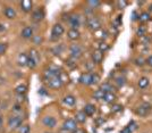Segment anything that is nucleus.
<instances>
[{"label":"nucleus","mask_w":152,"mask_h":133,"mask_svg":"<svg viewBox=\"0 0 152 133\" xmlns=\"http://www.w3.org/2000/svg\"><path fill=\"white\" fill-rule=\"evenodd\" d=\"M28 56H30L32 59H34L37 63H39V60H40V56H39L38 51L35 50V49H32V50L30 51V55H28Z\"/></svg>","instance_id":"nucleus-31"},{"label":"nucleus","mask_w":152,"mask_h":133,"mask_svg":"<svg viewBox=\"0 0 152 133\" xmlns=\"http://www.w3.org/2000/svg\"><path fill=\"white\" fill-rule=\"evenodd\" d=\"M145 33H146V27L145 26H140L139 29L136 30V34L139 35V37H144L145 35Z\"/></svg>","instance_id":"nucleus-33"},{"label":"nucleus","mask_w":152,"mask_h":133,"mask_svg":"<svg viewBox=\"0 0 152 133\" xmlns=\"http://www.w3.org/2000/svg\"><path fill=\"white\" fill-rule=\"evenodd\" d=\"M145 63L148 64L149 66H151V67H152V56H150V57H149V58H148V59H146V60H145Z\"/></svg>","instance_id":"nucleus-47"},{"label":"nucleus","mask_w":152,"mask_h":133,"mask_svg":"<svg viewBox=\"0 0 152 133\" xmlns=\"http://www.w3.org/2000/svg\"><path fill=\"white\" fill-rule=\"evenodd\" d=\"M100 90H102L103 92H113L114 88H113V85L110 83H103L101 85V88H100Z\"/></svg>","instance_id":"nucleus-27"},{"label":"nucleus","mask_w":152,"mask_h":133,"mask_svg":"<svg viewBox=\"0 0 152 133\" xmlns=\"http://www.w3.org/2000/svg\"><path fill=\"white\" fill-rule=\"evenodd\" d=\"M43 18H45V10L42 8H39V9H37L35 12H33V14H32V19L34 22H40Z\"/></svg>","instance_id":"nucleus-12"},{"label":"nucleus","mask_w":152,"mask_h":133,"mask_svg":"<svg viewBox=\"0 0 152 133\" xmlns=\"http://www.w3.org/2000/svg\"><path fill=\"white\" fill-rule=\"evenodd\" d=\"M86 25H88V27H89L90 30L98 31L101 27V22H100V19L98 18V17L92 16V17H89V18L86 19Z\"/></svg>","instance_id":"nucleus-4"},{"label":"nucleus","mask_w":152,"mask_h":133,"mask_svg":"<svg viewBox=\"0 0 152 133\" xmlns=\"http://www.w3.org/2000/svg\"><path fill=\"white\" fill-rule=\"evenodd\" d=\"M150 112H151V105L145 104V102L141 104L139 107L136 108V114L139 116H146Z\"/></svg>","instance_id":"nucleus-8"},{"label":"nucleus","mask_w":152,"mask_h":133,"mask_svg":"<svg viewBox=\"0 0 152 133\" xmlns=\"http://www.w3.org/2000/svg\"><path fill=\"white\" fill-rule=\"evenodd\" d=\"M139 87L141 89H145L148 85H149V79L148 77H145V76H142L141 79L139 80Z\"/></svg>","instance_id":"nucleus-24"},{"label":"nucleus","mask_w":152,"mask_h":133,"mask_svg":"<svg viewBox=\"0 0 152 133\" xmlns=\"http://www.w3.org/2000/svg\"><path fill=\"white\" fill-rule=\"evenodd\" d=\"M5 30H6V27H5V25L0 23V32H4Z\"/></svg>","instance_id":"nucleus-51"},{"label":"nucleus","mask_w":152,"mask_h":133,"mask_svg":"<svg viewBox=\"0 0 152 133\" xmlns=\"http://www.w3.org/2000/svg\"><path fill=\"white\" fill-rule=\"evenodd\" d=\"M100 81V76L98 75L96 73L92 74V84H96V83Z\"/></svg>","instance_id":"nucleus-39"},{"label":"nucleus","mask_w":152,"mask_h":133,"mask_svg":"<svg viewBox=\"0 0 152 133\" xmlns=\"http://www.w3.org/2000/svg\"><path fill=\"white\" fill-rule=\"evenodd\" d=\"M104 93L106 92H103L102 90H96V91H94V93H93V98L94 99H96V100H102L103 99V96H104Z\"/></svg>","instance_id":"nucleus-29"},{"label":"nucleus","mask_w":152,"mask_h":133,"mask_svg":"<svg viewBox=\"0 0 152 133\" xmlns=\"http://www.w3.org/2000/svg\"><path fill=\"white\" fill-rule=\"evenodd\" d=\"M76 129H77V123H76L75 120H72V118H69V120H66L65 122H64L63 131H65V132L73 133Z\"/></svg>","instance_id":"nucleus-6"},{"label":"nucleus","mask_w":152,"mask_h":133,"mask_svg":"<svg viewBox=\"0 0 152 133\" xmlns=\"http://www.w3.org/2000/svg\"><path fill=\"white\" fill-rule=\"evenodd\" d=\"M13 112H14V115H17V116H20V117H23L22 116V114H23V108H22V106L20 105H15L13 107Z\"/></svg>","instance_id":"nucleus-26"},{"label":"nucleus","mask_w":152,"mask_h":133,"mask_svg":"<svg viewBox=\"0 0 152 133\" xmlns=\"http://www.w3.org/2000/svg\"><path fill=\"white\" fill-rule=\"evenodd\" d=\"M61 49H63V48H61V46H60V48L56 47V48L53 49V52H55V55H58V56H59V55H60V52H61Z\"/></svg>","instance_id":"nucleus-44"},{"label":"nucleus","mask_w":152,"mask_h":133,"mask_svg":"<svg viewBox=\"0 0 152 133\" xmlns=\"http://www.w3.org/2000/svg\"><path fill=\"white\" fill-rule=\"evenodd\" d=\"M23 121H24V117H20L17 115H12L10 117H8L7 125L10 130H17L23 125Z\"/></svg>","instance_id":"nucleus-1"},{"label":"nucleus","mask_w":152,"mask_h":133,"mask_svg":"<svg viewBox=\"0 0 152 133\" xmlns=\"http://www.w3.org/2000/svg\"><path fill=\"white\" fill-rule=\"evenodd\" d=\"M75 60H76V59H74V58H72V57H70V59H68V60H67V65L69 66L70 68H73V67H75V66H76V63H74Z\"/></svg>","instance_id":"nucleus-40"},{"label":"nucleus","mask_w":152,"mask_h":133,"mask_svg":"<svg viewBox=\"0 0 152 133\" xmlns=\"http://www.w3.org/2000/svg\"><path fill=\"white\" fill-rule=\"evenodd\" d=\"M4 14H5V16H6L7 18H9V19L16 18V16H17L16 10L14 9L13 7H10V6L5 7V9H4Z\"/></svg>","instance_id":"nucleus-13"},{"label":"nucleus","mask_w":152,"mask_h":133,"mask_svg":"<svg viewBox=\"0 0 152 133\" xmlns=\"http://www.w3.org/2000/svg\"><path fill=\"white\" fill-rule=\"evenodd\" d=\"M102 59H103V54L101 51L95 50L92 52V60L94 64H100L102 62Z\"/></svg>","instance_id":"nucleus-15"},{"label":"nucleus","mask_w":152,"mask_h":133,"mask_svg":"<svg viewBox=\"0 0 152 133\" xmlns=\"http://www.w3.org/2000/svg\"><path fill=\"white\" fill-rule=\"evenodd\" d=\"M73 133H86V131L84 129H82V127H77Z\"/></svg>","instance_id":"nucleus-45"},{"label":"nucleus","mask_w":152,"mask_h":133,"mask_svg":"<svg viewBox=\"0 0 152 133\" xmlns=\"http://www.w3.org/2000/svg\"><path fill=\"white\" fill-rule=\"evenodd\" d=\"M123 110V106L121 105H118V104H116V105H113V107H111V112L113 113H119Z\"/></svg>","instance_id":"nucleus-37"},{"label":"nucleus","mask_w":152,"mask_h":133,"mask_svg":"<svg viewBox=\"0 0 152 133\" xmlns=\"http://www.w3.org/2000/svg\"><path fill=\"white\" fill-rule=\"evenodd\" d=\"M45 83L51 89H59L63 87L64 81L63 79H61V76H57V77H52V79L45 80Z\"/></svg>","instance_id":"nucleus-3"},{"label":"nucleus","mask_w":152,"mask_h":133,"mask_svg":"<svg viewBox=\"0 0 152 133\" xmlns=\"http://www.w3.org/2000/svg\"><path fill=\"white\" fill-rule=\"evenodd\" d=\"M39 93H41V95H45V93H47V91H45V89H40Z\"/></svg>","instance_id":"nucleus-52"},{"label":"nucleus","mask_w":152,"mask_h":133,"mask_svg":"<svg viewBox=\"0 0 152 133\" xmlns=\"http://www.w3.org/2000/svg\"><path fill=\"white\" fill-rule=\"evenodd\" d=\"M69 54L70 57L74 59L81 58L83 56V48L80 44H72L69 47Z\"/></svg>","instance_id":"nucleus-5"},{"label":"nucleus","mask_w":152,"mask_h":133,"mask_svg":"<svg viewBox=\"0 0 152 133\" xmlns=\"http://www.w3.org/2000/svg\"><path fill=\"white\" fill-rule=\"evenodd\" d=\"M64 104L67 105V106H74L76 104V98L72 95L66 96V97L64 98Z\"/></svg>","instance_id":"nucleus-22"},{"label":"nucleus","mask_w":152,"mask_h":133,"mask_svg":"<svg viewBox=\"0 0 152 133\" xmlns=\"http://www.w3.org/2000/svg\"><path fill=\"white\" fill-rule=\"evenodd\" d=\"M37 65H38V63H37L34 59H32V58L28 56V58H27V66H28L30 68H32V70H33V68H35V67H37Z\"/></svg>","instance_id":"nucleus-34"},{"label":"nucleus","mask_w":152,"mask_h":133,"mask_svg":"<svg viewBox=\"0 0 152 133\" xmlns=\"http://www.w3.org/2000/svg\"><path fill=\"white\" fill-rule=\"evenodd\" d=\"M18 131L19 133H30L31 132V127H30V125H27V124H23L18 129Z\"/></svg>","instance_id":"nucleus-32"},{"label":"nucleus","mask_w":152,"mask_h":133,"mask_svg":"<svg viewBox=\"0 0 152 133\" xmlns=\"http://www.w3.org/2000/svg\"><path fill=\"white\" fill-rule=\"evenodd\" d=\"M117 4H118V6H119V8H124V7H126V6H127V2H126V1H118Z\"/></svg>","instance_id":"nucleus-46"},{"label":"nucleus","mask_w":152,"mask_h":133,"mask_svg":"<svg viewBox=\"0 0 152 133\" xmlns=\"http://www.w3.org/2000/svg\"><path fill=\"white\" fill-rule=\"evenodd\" d=\"M22 38L24 39H31L33 38V27L32 26H25L23 30H22V33H20Z\"/></svg>","instance_id":"nucleus-14"},{"label":"nucleus","mask_w":152,"mask_h":133,"mask_svg":"<svg viewBox=\"0 0 152 133\" xmlns=\"http://www.w3.org/2000/svg\"><path fill=\"white\" fill-rule=\"evenodd\" d=\"M86 114L84 113V112H78V113H76L75 115V121H76V123H85V121H86Z\"/></svg>","instance_id":"nucleus-21"},{"label":"nucleus","mask_w":152,"mask_h":133,"mask_svg":"<svg viewBox=\"0 0 152 133\" xmlns=\"http://www.w3.org/2000/svg\"><path fill=\"white\" fill-rule=\"evenodd\" d=\"M150 18H151V17H150V13H148V12H144V13H142L139 16L140 22H142V23L149 22V21H150Z\"/></svg>","instance_id":"nucleus-25"},{"label":"nucleus","mask_w":152,"mask_h":133,"mask_svg":"<svg viewBox=\"0 0 152 133\" xmlns=\"http://www.w3.org/2000/svg\"><path fill=\"white\" fill-rule=\"evenodd\" d=\"M26 90H27V87L25 84H19L15 88V92L17 95H25L26 93Z\"/></svg>","instance_id":"nucleus-23"},{"label":"nucleus","mask_w":152,"mask_h":133,"mask_svg":"<svg viewBox=\"0 0 152 133\" xmlns=\"http://www.w3.org/2000/svg\"><path fill=\"white\" fill-rule=\"evenodd\" d=\"M121 133H132V132L129 131V129H128V127L125 126V127H124V129H123V130L121 131Z\"/></svg>","instance_id":"nucleus-48"},{"label":"nucleus","mask_w":152,"mask_h":133,"mask_svg":"<svg viewBox=\"0 0 152 133\" xmlns=\"http://www.w3.org/2000/svg\"><path fill=\"white\" fill-rule=\"evenodd\" d=\"M19 6H20V9H22L23 12L30 13L32 10V7H33V2H32V1H22V2L19 4Z\"/></svg>","instance_id":"nucleus-17"},{"label":"nucleus","mask_w":152,"mask_h":133,"mask_svg":"<svg viewBox=\"0 0 152 133\" xmlns=\"http://www.w3.org/2000/svg\"><path fill=\"white\" fill-rule=\"evenodd\" d=\"M4 126V120H2V117H1V115H0V130L2 129Z\"/></svg>","instance_id":"nucleus-50"},{"label":"nucleus","mask_w":152,"mask_h":133,"mask_svg":"<svg viewBox=\"0 0 152 133\" xmlns=\"http://www.w3.org/2000/svg\"><path fill=\"white\" fill-rule=\"evenodd\" d=\"M65 32V29L61 24H55L52 26V31H51V34H52V40H56V39H59Z\"/></svg>","instance_id":"nucleus-7"},{"label":"nucleus","mask_w":152,"mask_h":133,"mask_svg":"<svg viewBox=\"0 0 152 133\" xmlns=\"http://www.w3.org/2000/svg\"><path fill=\"white\" fill-rule=\"evenodd\" d=\"M141 40H142L143 43H149V42H150V37H149V35H144V37L141 38Z\"/></svg>","instance_id":"nucleus-42"},{"label":"nucleus","mask_w":152,"mask_h":133,"mask_svg":"<svg viewBox=\"0 0 152 133\" xmlns=\"http://www.w3.org/2000/svg\"><path fill=\"white\" fill-rule=\"evenodd\" d=\"M144 62H145V60H144L143 58H137V59L135 60V64H136V65H140V66H142V65L144 64Z\"/></svg>","instance_id":"nucleus-43"},{"label":"nucleus","mask_w":152,"mask_h":133,"mask_svg":"<svg viewBox=\"0 0 152 133\" xmlns=\"http://www.w3.org/2000/svg\"><path fill=\"white\" fill-rule=\"evenodd\" d=\"M61 73L63 72H61V70L59 67L55 66V65H50L45 71V79L48 80V79H52V77H57V76L61 75Z\"/></svg>","instance_id":"nucleus-2"},{"label":"nucleus","mask_w":152,"mask_h":133,"mask_svg":"<svg viewBox=\"0 0 152 133\" xmlns=\"http://www.w3.org/2000/svg\"><path fill=\"white\" fill-rule=\"evenodd\" d=\"M68 22H69L72 29H76L81 26V16L80 15H73L68 18Z\"/></svg>","instance_id":"nucleus-11"},{"label":"nucleus","mask_w":152,"mask_h":133,"mask_svg":"<svg viewBox=\"0 0 152 133\" xmlns=\"http://www.w3.org/2000/svg\"><path fill=\"white\" fill-rule=\"evenodd\" d=\"M86 116H92V115L95 114V112H96V107H95L94 105H92V104H88V105H85V107H84V110H83Z\"/></svg>","instance_id":"nucleus-16"},{"label":"nucleus","mask_w":152,"mask_h":133,"mask_svg":"<svg viewBox=\"0 0 152 133\" xmlns=\"http://www.w3.org/2000/svg\"><path fill=\"white\" fill-rule=\"evenodd\" d=\"M27 58L28 56L24 54V52H22V54H19L18 57H17V64H18L19 66H27Z\"/></svg>","instance_id":"nucleus-19"},{"label":"nucleus","mask_w":152,"mask_h":133,"mask_svg":"<svg viewBox=\"0 0 152 133\" xmlns=\"http://www.w3.org/2000/svg\"><path fill=\"white\" fill-rule=\"evenodd\" d=\"M115 82L117 84V87H124L125 85V83H126V79L125 77H123V76H118V77H116V80H115Z\"/></svg>","instance_id":"nucleus-30"},{"label":"nucleus","mask_w":152,"mask_h":133,"mask_svg":"<svg viewBox=\"0 0 152 133\" xmlns=\"http://www.w3.org/2000/svg\"><path fill=\"white\" fill-rule=\"evenodd\" d=\"M86 5L89 6L90 9H94V8L100 6V5H101V2H100V1H98V0H91V1H88V2H86Z\"/></svg>","instance_id":"nucleus-28"},{"label":"nucleus","mask_w":152,"mask_h":133,"mask_svg":"<svg viewBox=\"0 0 152 133\" xmlns=\"http://www.w3.org/2000/svg\"><path fill=\"white\" fill-rule=\"evenodd\" d=\"M33 41H34V43H35V44H40L41 42H42V38H41L40 35L33 37Z\"/></svg>","instance_id":"nucleus-41"},{"label":"nucleus","mask_w":152,"mask_h":133,"mask_svg":"<svg viewBox=\"0 0 152 133\" xmlns=\"http://www.w3.org/2000/svg\"><path fill=\"white\" fill-rule=\"evenodd\" d=\"M102 100L106 102V104H113L116 100V95L113 93V92H106Z\"/></svg>","instance_id":"nucleus-20"},{"label":"nucleus","mask_w":152,"mask_h":133,"mask_svg":"<svg viewBox=\"0 0 152 133\" xmlns=\"http://www.w3.org/2000/svg\"><path fill=\"white\" fill-rule=\"evenodd\" d=\"M104 122H106L104 120H102V118H99V120H96V124H98V125H101V124H103Z\"/></svg>","instance_id":"nucleus-49"},{"label":"nucleus","mask_w":152,"mask_h":133,"mask_svg":"<svg viewBox=\"0 0 152 133\" xmlns=\"http://www.w3.org/2000/svg\"><path fill=\"white\" fill-rule=\"evenodd\" d=\"M7 49H8V44L0 42V56L4 55V54H6Z\"/></svg>","instance_id":"nucleus-38"},{"label":"nucleus","mask_w":152,"mask_h":133,"mask_svg":"<svg viewBox=\"0 0 152 133\" xmlns=\"http://www.w3.org/2000/svg\"><path fill=\"white\" fill-rule=\"evenodd\" d=\"M108 50H109V46H108L106 42H101V43L99 44V51H101L102 54Z\"/></svg>","instance_id":"nucleus-36"},{"label":"nucleus","mask_w":152,"mask_h":133,"mask_svg":"<svg viewBox=\"0 0 152 133\" xmlns=\"http://www.w3.org/2000/svg\"><path fill=\"white\" fill-rule=\"evenodd\" d=\"M78 81L83 85H91L92 84V73H83L80 76Z\"/></svg>","instance_id":"nucleus-10"},{"label":"nucleus","mask_w":152,"mask_h":133,"mask_svg":"<svg viewBox=\"0 0 152 133\" xmlns=\"http://www.w3.org/2000/svg\"><path fill=\"white\" fill-rule=\"evenodd\" d=\"M127 127L129 129V131H131V132L133 133L134 131H136V130H137V124H136V122H134V121H131V122L128 123Z\"/></svg>","instance_id":"nucleus-35"},{"label":"nucleus","mask_w":152,"mask_h":133,"mask_svg":"<svg viewBox=\"0 0 152 133\" xmlns=\"http://www.w3.org/2000/svg\"><path fill=\"white\" fill-rule=\"evenodd\" d=\"M67 37L69 40H77V39H80L81 37V33L78 30H76V29H70L69 31L67 32Z\"/></svg>","instance_id":"nucleus-18"},{"label":"nucleus","mask_w":152,"mask_h":133,"mask_svg":"<svg viewBox=\"0 0 152 133\" xmlns=\"http://www.w3.org/2000/svg\"><path fill=\"white\" fill-rule=\"evenodd\" d=\"M42 124L45 127H48V129H53V127L57 125V121H56L55 117H52V116H45V117H43V120H42Z\"/></svg>","instance_id":"nucleus-9"}]
</instances>
